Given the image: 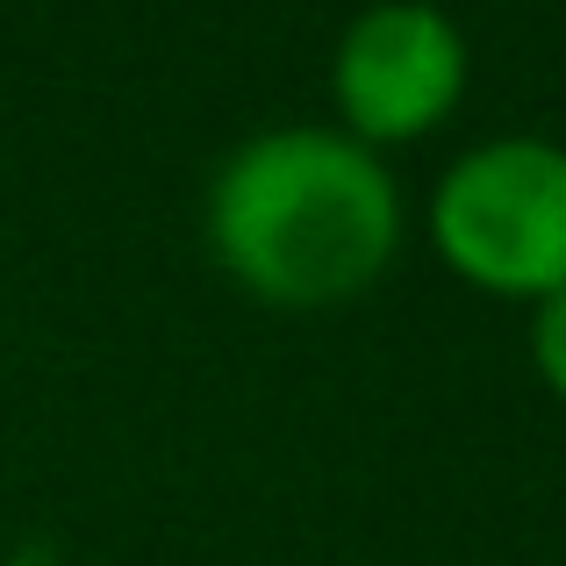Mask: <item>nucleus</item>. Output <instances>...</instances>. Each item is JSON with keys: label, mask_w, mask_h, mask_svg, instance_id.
Wrapping results in <instances>:
<instances>
[{"label": "nucleus", "mask_w": 566, "mask_h": 566, "mask_svg": "<svg viewBox=\"0 0 566 566\" xmlns=\"http://www.w3.org/2000/svg\"><path fill=\"white\" fill-rule=\"evenodd\" d=\"M430 251L467 287L545 302L566 287V144L488 137L430 187Z\"/></svg>", "instance_id": "2"}, {"label": "nucleus", "mask_w": 566, "mask_h": 566, "mask_svg": "<svg viewBox=\"0 0 566 566\" xmlns=\"http://www.w3.org/2000/svg\"><path fill=\"white\" fill-rule=\"evenodd\" d=\"M331 101L366 151L416 144L467 101V36L430 0H374L331 51Z\"/></svg>", "instance_id": "3"}, {"label": "nucleus", "mask_w": 566, "mask_h": 566, "mask_svg": "<svg viewBox=\"0 0 566 566\" xmlns=\"http://www.w3.org/2000/svg\"><path fill=\"white\" fill-rule=\"evenodd\" d=\"M531 366H538V380L566 401V287L545 294L538 316H531Z\"/></svg>", "instance_id": "4"}, {"label": "nucleus", "mask_w": 566, "mask_h": 566, "mask_svg": "<svg viewBox=\"0 0 566 566\" xmlns=\"http://www.w3.org/2000/svg\"><path fill=\"white\" fill-rule=\"evenodd\" d=\"M216 265L265 308H345L401 251V187L359 137L280 123L244 137L208 180Z\"/></svg>", "instance_id": "1"}]
</instances>
